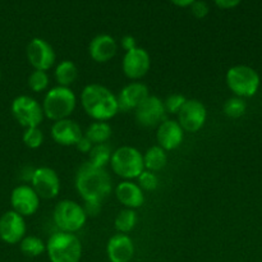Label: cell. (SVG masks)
Returning <instances> with one entry per match:
<instances>
[{
	"label": "cell",
	"mask_w": 262,
	"mask_h": 262,
	"mask_svg": "<svg viewBox=\"0 0 262 262\" xmlns=\"http://www.w3.org/2000/svg\"><path fill=\"white\" fill-rule=\"evenodd\" d=\"M74 186L84 202H102L113 189L112 178L105 168L83 163L74 177Z\"/></svg>",
	"instance_id": "6da1fadb"
},
{
	"label": "cell",
	"mask_w": 262,
	"mask_h": 262,
	"mask_svg": "<svg viewBox=\"0 0 262 262\" xmlns=\"http://www.w3.org/2000/svg\"><path fill=\"white\" fill-rule=\"evenodd\" d=\"M84 113L95 122H107L119 113L117 95L100 83H89L79 96Z\"/></svg>",
	"instance_id": "7a4b0ae2"
},
{
	"label": "cell",
	"mask_w": 262,
	"mask_h": 262,
	"mask_svg": "<svg viewBox=\"0 0 262 262\" xmlns=\"http://www.w3.org/2000/svg\"><path fill=\"white\" fill-rule=\"evenodd\" d=\"M41 105L45 118L51 122H58L73 114L77 106V96L71 87L55 86L46 92Z\"/></svg>",
	"instance_id": "3957f363"
},
{
	"label": "cell",
	"mask_w": 262,
	"mask_h": 262,
	"mask_svg": "<svg viewBox=\"0 0 262 262\" xmlns=\"http://www.w3.org/2000/svg\"><path fill=\"white\" fill-rule=\"evenodd\" d=\"M82 252V243L74 233L58 230L46 241V253L50 262H79Z\"/></svg>",
	"instance_id": "277c9868"
},
{
	"label": "cell",
	"mask_w": 262,
	"mask_h": 262,
	"mask_svg": "<svg viewBox=\"0 0 262 262\" xmlns=\"http://www.w3.org/2000/svg\"><path fill=\"white\" fill-rule=\"evenodd\" d=\"M110 169L123 181H133L145 170L143 155L133 146H120L113 151L110 158Z\"/></svg>",
	"instance_id": "5b68a950"
},
{
	"label": "cell",
	"mask_w": 262,
	"mask_h": 262,
	"mask_svg": "<svg viewBox=\"0 0 262 262\" xmlns=\"http://www.w3.org/2000/svg\"><path fill=\"white\" fill-rule=\"evenodd\" d=\"M225 81L228 89L234 94V96L242 99L255 96L260 89L261 82L257 72L252 67L245 64L230 67L225 76Z\"/></svg>",
	"instance_id": "8992f818"
},
{
	"label": "cell",
	"mask_w": 262,
	"mask_h": 262,
	"mask_svg": "<svg viewBox=\"0 0 262 262\" xmlns=\"http://www.w3.org/2000/svg\"><path fill=\"white\" fill-rule=\"evenodd\" d=\"M87 217L83 206L73 200H61L53 210V222L60 232L76 234L86 225Z\"/></svg>",
	"instance_id": "52a82bcc"
},
{
	"label": "cell",
	"mask_w": 262,
	"mask_h": 262,
	"mask_svg": "<svg viewBox=\"0 0 262 262\" xmlns=\"http://www.w3.org/2000/svg\"><path fill=\"white\" fill-rule=\"evenodd\" d=\"M10 112L13 117L17 120L18 124L23 128L40 127L43 122V110L42 105L32 96L28 95H19L14 97L10 105Z\"/></svg>",
	"instance_id": "ba28073f"
},
{
	"label": "cell",
	"mask_w": 262,
	"mask_h": 262,
	"mask_svg": "<svg viewBox=\"0 0 262 262\" xmlns=\"http://www.w3.org/2000/svg\"><path fill=\"white\" fill-rule=\"evenodd\" d=\"M28 63L36 71L48 72L55 66L56 53L51 43L42 37H33L26 48Z\"/></svg>",
	"instance_id": "9c48e42d"
},
{
	"label": "cell",
	"mask_w": 262,
	"mask_h": 262,
	"mask_svg": "<svg viewBox=\"0 0 262 262\" xmlns=\"http://www.w3.org/2000/svg\"><path fill=\"white\" fill-rule=\"evenodd\" d=\"M178 123L184 132L197 133L204 128L207 120V109L202 101L197 99H187L178 114Z\"/></svg>",
	"instance_id": "30bf717a"
},
{
	"label": "cell",
	"mask_w": 262,
	"mask_h": 262,
	"mask_svg": "<svg viewBox=\"0 0 262 262\" xmlns=\"http://www.w3.org/2000/svg\"><path fill=\"white\" fill-rule=\"evenodd\" d=\"M31 187L35 189L40 199H56L60 192V178L53 168L38 166V168H35V171H33Z\"/></svg>",
	"instance_id": "8fae6325"
},
{
	"label": "cell",
	"mask_w": 262,
	"mask_h": 262,
	"mask_svg": "<svg viewBox=\"0 0 262 262\" xmlns=\"http://www.w3.org/2000/svg\"><path fill=\"white\" fill-rule=\"evenodd\" d=\"M164 101L156 95H148L145 101L135 110V119L138 125L143 128L158 127L166 119Z\"/></svg>",
	"instance_id": "7c38bea8"
},
{
	"label": "cell",
	"mask_w": 262,
	"mask_h": 262,
	"mask_svg": "<svg viewBox=\"0 0 262 262\" xmlns=\"http://www.w3.org/2000/svg\"><path fill=\"white\" fill-rule=\"evenodd\" d=\"M151 68V56L146 49L135 48L125 51L122 60V71L124 76L130 81L142 79Z\"/></svg>",
	"instance_id": "4fadbf2b"
},
{
	"label": "cell",
	"mask_w": 262,
	"mask_h": 262,
	"mask_svg": "<svg viewBox=\"0 0 262 262\" xmlns=\"http://www.w3.org/2000/svg\"><path fill=\"white\" fill-rule=\"evenodd\" d=\"M40 197L30 184H18L10 193V205L13 211L23 217L32 216L40 207Z\"/></svg>",
	"instance_id": "5bb4252c"
},
{
	"label": "cell",
	"mask_w": 262,
	"mask_h": 262,
	"mask_svg": "<svg viewBox=\"0 0 262 262\" xmlns=\"http://www.w3.org/2000/svg\"><path fill=\"white\" fill-rule=\"evenodd\" d=\"M27 234V224L22 215L9 210L0 216V239L7 245H19Z\"/></svg>",
	"instance_id": "9a60e30c"
},
{
	"label": "cell",
	"mask_w": 262,
	"mask_h": 262,
	"mask_svg": "<svg viewBox=\"0 0 262 262\" xmlns=\"http://www.w3.org/2000/svg\"><path fill=\"white\" fill-rule=\"evenodd\" d=\"M148 95H150V90H148V87L145 83L140 81L129 82L117 95L119 112H135L145 101V99Z\"/></svg>",
	"instance_id": "2e32d148"
},
{
	"label": "cell",
	"mask_w": 262,
	"mask_h": 262,
	"mask_svg": "<svg viewBox=\"0 0 262 262\" xmlns=\"http://www.w3.org/2000/svg\"><path fill=\"white\" fill-rule=\"evenodd\" d=\"M50 136L54 142L58 143L59 146L69 147V146H76L79 138L83 136V130L76 120L67 118L53 123L50 128Z\"/></svg>",
	"instance_id": "e0dca14e"
},
{
	"label": "cell",
	"mask_w": 262,
	"mask_h": 262,
	"mask_svg": "<svg viewBox=\"0 0 262 262\" xmlns=\"http://www.w3.org/2000/svg\"><path fill=\"white\" fill-rule=\"evenodd\" d=\"M184 130L178 120L165 119L158 125L156 129V141L161 148L168 151L177 150L183 143Z\"/></svg>",
	"instance_id": "ac0fdd59"
},
{
	"label": "cell",
	"mask_w": 262,
	"mask_h": 262,
	"mask_svg": "<svg viewBox=\"0 0 262 262\" xmlns=\"http://www.w3.org/2000/svg\"><path fill=\"white\" fill-rule=\"evenodd\" d=\"M135 252V242L128 234L117 233L106 243V256L110 262H130Z\"/></svg>",
	"instance_id": "d6986e66"
},
{
	"label": "cell",
	"mask_w": 262,
	"mask_h": 262,
	"mask_svg": "<svg viewBox=\"0 0 262 262\" xmlns=\"http://www.w3.org/2000/svg\"><path fill=\"white\" fill-rule=\"evenodd\" d=\"M118 53V42L113 36L107 33H100L96 35L89 45L90 58L95 63L104 64L112 60Z\"/></svg>",
	"instance_id": "ffe728a7"
},
{
	"label": "cell",
	"mask_w": 262,
	"mask_h": 262,
	"mask_svg": "<svg viewBox=\"0 0 262 262\" xmlns=\"http://www.w3.org/2000/svg\"><path fill=\"white\" fill-rule=\"evenodd\" d=\"M115 197L124 209H138L145 204V193L136 182L122 181L115 187Z\"/></svg>",
	"instance_id": "44dd1931"
},
{
	"label": "cell",
	"mask_w": 262,
	"mask_h": 262,
	"mask_svg": "<svg viewBox=\"0 0 262 262\" xmlns=\"http://www.w3.org/2000/svg\"><path fill=\"white\" fill-rule=\"evenodd\" d=\"M78 76L79 72L76 63L68 60V59L59 61L55 66V69H54V77H55L58 86L71 87V84H73L77 81Z\"/></svg>",
	"instance_id": "7402d4cb"
},
{
	"label": "cell",
	"mask_w": 262,
	"mask_h": 262,
	"mask_svg": "<svg viewBox=\"0 0 262 262\" xmlns=\"http://www.w3.org/2000/svg\"><path fill=\"white\" fill-rule=\"evenodd\" d=\"M142 155L146 170L156 173V171L163 170L166 164H168V152L159 145H154L148 147Z\"/></svg>",
	"instance_id": "603a6c76"
},
{
	"label": "cell",
	"mask_w": 262,
	"mask_h": 262,
	"mask_svg": "<svg viewBox=\"0 0 262 262\" xmlns=\"http://www.w3.org/2000/svg\"><path fill=\"white\" fill-rule=\"evenodd\" d=\"M112 133L113 128L107 122H92L83 135L91 141L92 145H100V143H106L112 137Z\"/></svg>",
	"instance_id": "cb8c5ba5"
},
{
	"label": "cell",
	"mask_w": 262,
	"mask_h": 262,
	"mask_svg": "<svg viewBox=\"0 0 262 262\" xmlns=\"http://www.w3.org/2000/svg\"><path fill=\"white\" fill-rule=\"evenodd\" d=\"M138 223L137 211L133 209H123L118 212L114 220V228L118 233L128 234L136 228Z\"/></svg>",
	"instance_id": "d4e9b609"
},
{
	"label": "cell",
	"mask_w": 262,
	"mask_h": 262,
	"mask_svg": "<svg viewBox=\"0 0 262 262\" xmlns=\"http://www.w3.org/2000/svg\"><path fill=\"white\" fill-rule=\"evenodd\" d=\"M20 252L26 257H38L46 252V243L36 235H26L19 242Z\"/></svg>",
	"instance_id": "484cf974"
},
{
	"label": "cell",
	"mask_w": 262,
	"mask_h": 262,
	"mask_svg": "<svg viewBox=\"0 0 262 262\" xmlns=\"http://www.w3.org/2000/svg\"><path fill=\"white\" fill-rule=\"evenodd\" d=\"M112 154L113 150L107 143L94 145V147L89 152V163L97 168H106V165H109L110 163Z\"/></svg>",
	"instance_id": "4316f807"
},
{
	"label": "cell",
	"mask_w": 262,
	"mask_h": 262,
	"mask_svg": "<svg viewBox=\"0 0 262 262\" xmlns=\"http://www.w3.org/2000/svg\"><path fill=\"white\" fill-rule=\"evenodd\" d=\"M246 110H247V104L242 97L233 96L228 99L223 105V113L232 119H238V118L243 117L246 114Z\"/></svg>",
	"instance_id": "83f0119b"
},
{
	"label": "cell",
	"mask_w": 262,
	"mask_h": 262,
	"mask_svg": "<svg viewBox=\"0 0 262 262\" xmlns=\"http://www.w3.org/2000/svg\"><path fill=\"white\" fill-rule=\"evenodd\" d=\"M28 89L32 92L36 94H40V92L46 91L49 89V84H50V77H49L48 72L43 71H36L33 69L31 72V74L28 76L27 79Z\"/></svg>",
	"instance_id": "f1b7e54d"
},
{
	"label": "cell",
	"mask_w": 262,
	"mask_h": 262,
	"mask_svg": "<svg viewBox=\"0 0 262 262\" xmlns=\"http://www.w3.org/2000/svg\"><path fill=\"white\" fill-rule=\"evenodd\" d=\"M22 141L28 148L36 150V148L42 146L43 141H45V135H43L42 129L40 127L26 128L22 136Z\"/></svg>",
	"instance_id": "f546056e"
},
{
	"label": "cell",
	"mask_w": 262,
	"mask_h": 262,
	"mask_svg": "<svg viewBox=\"0 0 262 262\" xmlns=\"http://www.w3.org/2000/svg\"><path fill=\"white\" fill-rule=\"evenodd\" d=\"M137 184L141 187L143 192H154L158 189L159 187V177L156 176V173L150 170H143L142 173L138 176L137 178Z\"/></svg>",
	"instance_id": "4dcf8cb0"
},
{
	"label": "cell",
	"mask_w": 262,
	"mask_h": 262,
	"mask_svg": "<svg viewBox=\"0 0 262 262\" xmlns=\"http://www.w3.org/2000/svg\"><path fill=\"white\" fill-rule=\"evenodd\" d=\"M187 101V97L182 94H171L164 100V107L169 114H178Z\"/></svg>",
	"instance_id": "1f68e13d"
},
{
	"label": "cell",
	"mask_w": 262,
	"mask_h": 262,
	"mask_svg": "<svg viewBox=\"0 0 262 262\" xmlns=\"http://www.w3.org/2000/svg\"><path fill=\"white\" fill-rule=\"evenodd\" d=\"M189 8H191V13L193 14V17L197 18V19H204L210 12L209 4L204 0H196Z\"/></svg>",
	"instance_id": "d6a6232c"
},
{
	"label": "cell",
	"mask_w": 262,
	"mask_h": 262,
	"mask_svg": "<svg viewBox=\"0 0 262 262\" xmlns=\"http://www.w3.org/2000/svg\"><path fill=\"white\" fill-rule=\"evenodd\" d=\"M84 212H86L87 216H97L101 211V202H96V201H90V202H84Z\"/></svg>",
	"instance_id": "836d02e7"
},
{
	"label": "cell",
	"mask_w": 262,
	"mask_h": 262,
	"mask_svg": "<svg viewBox=\"0 0 262 262\" xmlns=\"http://www.w3.org/2000/svg\"><path fill=\"white\" fill-rule=\"evenodd\" d=\"M74 147H76L79 152L89 154L90 151H91V148L94 147V145H92L91 141H90L89 138L83 135L81 138H79V141L76 143V146H74Z\"/></svg>",
	"instance_id": "e575fe53"
},
{
	"label": "cell",
	"mask_w": 262,
	"mask_h": 262,
	"mask_svg": "<svg viewBox=\"0 0 262 262\" xmlns=\"http://www.w3.org/2000/svg\"><path fill=\"white\" fill-rule=\"evenodd\" d=\"M120 46H122V49L124 51L133 50L135 48H137V40H136L133 36L125 35L123 36L122 40H120Z\"/></svg>",
	"instance_id": "d590c367"
},
{
	"label": "cell",
	"mask_w": 262,
	"mask_h": 262,
	"mask_svg": "<svg viewBox=\"0 0 262 262\" xmlns=\"http://www.w3.org/2000/svg\"><path fill=\"white\" fill-rule=\"evenodd\" d=\"M242 0H214L217 8L220 9H233V8L238 7Z\"/></svg>",
	"instance_id": "8d00e7d4"
},
{
	"label": "cell",
	"mask_w": 262,
	"mask_h": 262,
	"mask_svg": "<svg viewBox=\"0 0 262 262\" xmlns=\"http://www.w3.org/2000/svg\"><path fill=\"white\" fill-rule=\"evenodd\" d=\"M171 4H174L176 7L179 8H189L192 4H193L196 0H169Z\"/></svg>",
	"instance_id": "74e56055"
},
{
	"label": "cell",
	"mask_w": 262,
	"mask_h": 262,
	"mask_svg": "<svg viewBox=\"0 0 262 262\" xmlns=\"http://www.w3.org/2000/svg\"><path fill=\"white\" fill-rule=\"evenodd\" d=\"M33 171H35V168H31V166H27V168L23 169V171H22L23 181L31 182V179H32V176H33Z\"/></svg>",
	"instance_id": "f35d334b"
},
{
	"label": "cell",
	"mask_w": 262,
	"mask_h": 262,
	"mask_svg": "<svg viewBox=\"0 0 262 262\" xmlns=\"http://www.w3.org/2000/svg\"><path fill=\"white\" fill-rule=\"evenodd\" d=\"M0 81H2V72H0Z\"/></svg>",
	"instance_id": "ab89813d"
}]
</instances>
